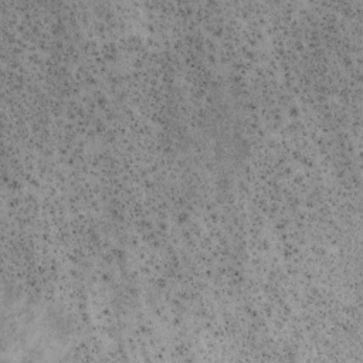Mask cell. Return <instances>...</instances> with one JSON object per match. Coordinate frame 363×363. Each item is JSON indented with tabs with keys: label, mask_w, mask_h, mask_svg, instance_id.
Here are the masks:
<instances>
[{
	"label": "cell",
	"mask_w": 363,
	"mask_h": 363,
	"mask_svg": "<svg viewBox=\"0 0 363 363\" xmlns=\"http://www.w3.org/2000/svg\"><path fill=\"white\" fill-rule=\"evenodd\" d=\"M3 318V353H11V360L52 362L71 349L67 319L47 302L13 298L10 315Z\"/></svg>",
	"instance_id": "1"
}]
</instances>
